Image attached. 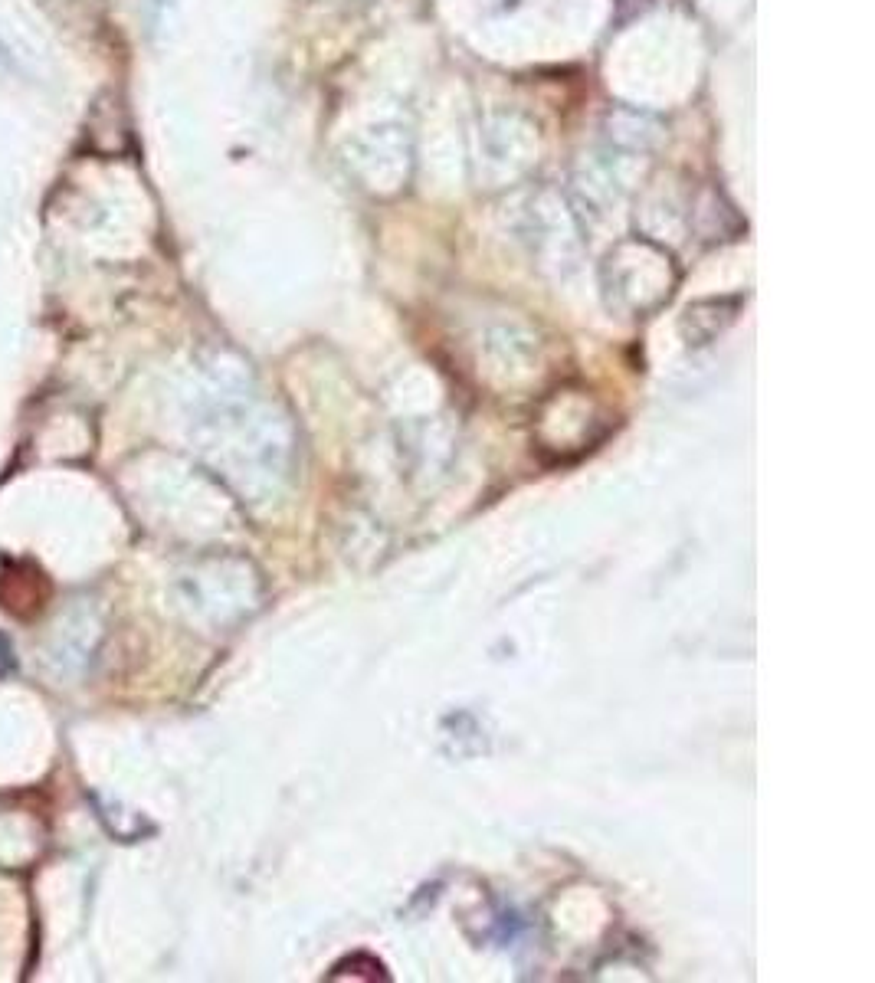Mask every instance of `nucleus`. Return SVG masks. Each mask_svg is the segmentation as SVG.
<instances>
[]
</instances>
